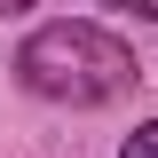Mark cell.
Returning <instances> with one entry per match:
<instances>
[{
    "mask_svg": "<svg viewBox=\"0 0 158 158\" xmlns=\"http://www.w3.org/2000/svg\"><path fill=\"white\" fill-rule=\"evenodd\" d=\"M16 79L48 103H111L135 87V56L103 24H40L16 56Z\"/></svg>",
    "mask_w": 158,
    "mask_h": 158,
    "instance_id": "1",
    "label": "cell"
},
{
    "mask_svg": "<svg viewBox=\"0 0 158 158\" xmlns=\"http://www.w3.org/2000/svg\"><path fill=\"white\" fill-rule=\"evenodd\" d=\"M118 158H158V118L142 127V135H127V150H118Z\"/></svg>",
    "mask_w": 158,
    "mask_h": 158,
    "instance_id": "2",
    "label": "cell"
},
{
    "mask_svg": "<svg viewBox=\"0 0 158 158\" xmlns=\"http://www.w3.org/2000/svg\"><path fill=\"white\" fill-rule=\"evenodd\" d=\"M111 8H127V16H142V24H158V0H111Z\"/></svg>",
    "mask_w": 158,
    "mask_h": 158,
    "instance_id": "3",
    "label": "cell"
},
{
    "mask_svg": "<svg viewBox=\"0 0 158 158\" xmlns=\"http://www.w3.org/2000/svg\"><path fill=\"white\" fill-rule=\"evenodd\" d=\"M16 8H32V0H0V16H16Z\"/></svg>",
    "mask_w": 158,
    "mask_h": 158,
    "instance_id": "4",
    "label": "cell"
}]
</instances>
